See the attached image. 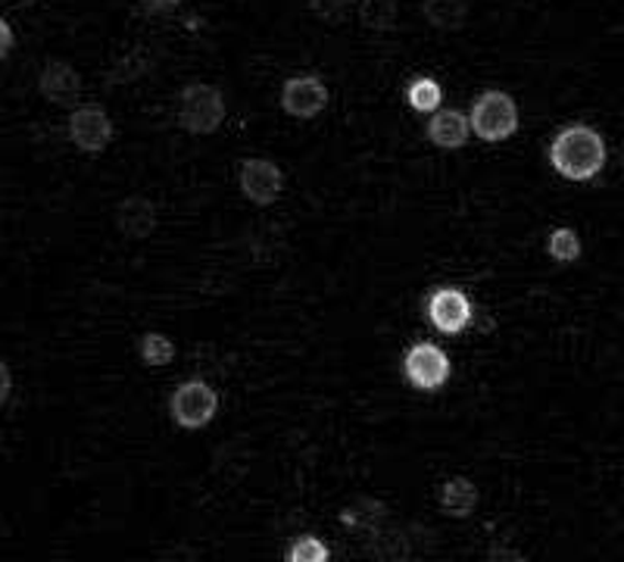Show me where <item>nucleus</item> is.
I'll return each instance as SVG.
<instances>
[{
  "instance_id": "f257e3e1",
  "label": "nucleus",
  "mask_w": 624,
  "mask_h": 562,
  "mask_svg": "<svg viewBox=\"0 0 624 562\" xmlns=\"http://www.w3.org/2000/svg\"><path fill=\"white\" fill-rule=\"evenodd\" d=\"M549 163L568 181H590L605 166L603 135L584 122L566 125L549 144Z\"/></svg>"
},
{
  "instance_id": "f03ea898",
  "label": "nucleus",
  "mask_w": 624,
  "mask_h": 562,
  "mask_svg": "<svg viewBox=\"0 0 624 562\" xmlns=\"http://www.w3.org/2000/svg\"><path fill=\"white\" fill-rule=\"evenodd\" d=\"M225 113H229L225 95L215 85L194 81L178 95V125L188 135H213L225 122Z\"/></svg>"
},
{
  "instance_id": "7ed1b4c3",
  "label": "nucleus",
  "mask_w": 624,
  "mask_h": 562,
  "mask_svg": "<svg viewBox=\"0 0 624 562\" xmlns=\"http://www.w3.org/2000/svg\"><path fill=\"white\" fill-rule=\"evenodd\" d=\"M471 132L481 141H506L519 132V103L506 91H484L471 107Z\"/></svg>"
},
{
  "instance_id": "20e7f679",
  "label": "nucleus",
  "mask_w": 624,
  "mask_h": 562,
  "mask_svg": "<svg viewBox=\"0 0 624 562\" xmlns=\"http://www.w3.org/2000/svg\"><path fill=\"white\" fill-rule=\"evenodd\" d=\"M215 409H219V397L207 382H185L169 400V412L176 426L185 431H200L210 426L215 419Z\"/></svg>"
},
{
  "instance_id": "39448f33",
  "label": "nucleus",
  "mask_w": 624,
  "mask_h": 562,
  "mask_svg": "<svg viewBox=\"0 0 624 562\" xmlns=\"http://www.w3.org/2000/svg\"><path fill=\"white\" fill-rule=\"evenodd\" d=\"M69 141L76 144L81 154H103L110 147V141H113V122L107 117V110L94 107V103L76 107L73 117H69Z\"/></svg>"
},
{
  "instance_id": "423d86ee",
  "label": "nucleus",
  "mask_w": 624,
  "mask_h": 562,
  "mask_svg": "<svg viewBox=\"0 0 624 562\" xmlns=\"http://www.w3.org/2000/svg\"><path fill=\"white\" fill-rule=\"evenodd\" d=\"M403 372L415 388L437 390L449 382V356L437 344H415L403 360Z\"/></svg>"
},
{
  "instance_id": "0eeeda50",
  "label": "nucleus",
  "mask_w": 624,
  "mask_h": 562,
  "mask_svg": "<svg viewBox=\"0 0 624 562\" xmlns=\"http://www.w3.org/2000/svg\"><path fill=\"white\" fill-rule=\"evenodd\" d=\"M285 191V173L272 159H244L241 163V195L256 207H269Z\"/></svg>"
},
{
  "instance_id": "6e6552de",
  "label": "nucleus",
  "mask_w": 624,
  "mask_h": 562,
  "mask_svg": "<svg viewBox=\"0 0 624 562\" xmlns=\"http://www.w3.org/2000/svg\"><path fill=\"white\" fill-rule=\"evenodd\" d=\"M281 107L293 119H315L328 107V88L319 76H293L281 88Z\"/></svg>"
},
{
  "instance_id": "1a4fd4ad",
  "label": "nucleus",
  "mask_w": 624,
  "mask_h": 562,
  "mask_svg": "<svg viewBox=\"0 0 624 562\" xmlns=\"http://www.w3.org/2000/svg\"><path fill=\"white\" fill-rule=\"evenodd\" d=\"M431 326L444 334H459L471 322V300L456 288H437L428 300Z\"/></svg>"
},
{
  "instance_id": "9d476101",
  "label": "nucleus",
  "mask_w": 624,
  "mask_h": 562,
  "mask_svg": "<svg viewBox=\"0 0 624 562\" xmlns=\"http://www.w3.org/2000/svg\"><path fill=\"white\" fill-rule=\"evenodd\" d=\"M38 91L41 98L57 103V107H73L81 95V76H78L76 66L63 63V59H54L41 69L38 78Z\"/></svg>"
},
{
  "instance_id": "9b49d317",
  "label": "nucleus",
  "mask_w": 624,
  "mask_h": 562,
  "mask_svg": "<svg viewBox=\"0 0 624 562\" xmlns=\"http://www.w3.org/2000/svg\"><path fill=\"white\" fill-rule=\"evenodd\" d=\"M471 135V119L459 110H437L428 122V137L434 147L441 151H459L466 147Z\"/></svg>"
},
{
  "instance_id": "f8f14e48",
  "label": "nucleus",
  "mask_w": 624,
  "mask_h": 562,
  "mask_svg": "<svg viewBox=\"0 0 624 562\" xmlns=\"http://www.w3.org/2000/svg\"><path fill=\"white\" fill-rule=\"evenodd\" d=\"M156 222H159V216H156V203L154 200H147V197H129V200H122L116 210V225L119 232L129 234V238H151L156 232Z\"/></svg>"
},
{
  "instance_id": "ddd939ff",
  "label": "nucleus",
  "mask_w": 624,
  "mask_h": 562,
  "mask_svg": "<svg viewBox=\"0 0 624 562\" xmlns=\"http://www.w3.org/2000/svg\"><path fill=\"white\" fill-rule=\"evenodd\" d=\"M437 500H441V513H444V516L466 519V516L475 513V506H478V487L471 485L468 478H463V475H456V478L444 482Z\"/></svg>"
},
{
  "instance_id": "4468645a",
  "label": "nucleus",
  "mask_w": 624,
  "mask_h": 562,
  "mask_svg": "<svg viewBox=\"0 0 624 562\" xmlns=\"http://www.w3.org/2000/svg\"><path fill=\"white\" fill-rule=\"evenodd\" d=\"M422 13H425L431 29H437V32H459L468 20V3L466 0H425Z\"/></svg>"
},
{
  "instance_id": "2eb2a0df",
  "label": "nucleus",
  "mask_w": 624,
  "mask_h": 562,
  "mask_svg": "<svg viewBox=\"0 0 624 562\" xmlns=\"http://www.w3.org/2000/svg\"><path fill=\"white\" fill-rule=\"evenodd\" d=\"M385 516H388V506L381 504V500L363 497V500H356V504L347 506L341 513V525L347 531H375L378 525L385 522Z\"/></svg>"
},
{
  "instance_id": "dca6fc26",
  "label": "nucleus",
  "mask_w": 624,
  "mask_h": 562,
  "mask_svg": "<svg viewBox=\"0 0 624 562\" xmlns=\"http://www.w3.org/2000/svg\"><path fill=\"white\" fill-rule=\"evenodd\" d=\"M363 29L369 32H390L397 25V0H359L356 7Z\"/></svg>"
},
{
  "instance_id": "f3484780",
  "label": "nucleus",
  "mask_w": 624,
  "mask_h": 562,
  "mask_svg": "<svg viewBox=\"0 0 624 562\" xmlns=\"http://www.w3.org/2000/svg\"><path fill=\"white\" fill-rule=\"evenodd\" d=\"M137 353H141V360L147 363V366H169V363H176V344L166 338V334H159V331H147L144 338H141V344H137Z\"/></svg>"
},
{
  "instance_id": "a211bd4d",
  "label": "nucleus",
  "mask_w": 624,
  "mask_h": 562,
  "mask_svg": "<svg viewBox=\"0 0 624 562\" xmlns=\"http://www.w3.org/2000/svg\"><path fill=\"white\" fill-rule=\"evenodd\" d=\"M406 100H410V107L415 113H437L444 95H441V85L434 78H415L410 88H406Z\"/></svg>"
},
{
  "instance_id": "6ab92c4d",
  "label": "nucleus",
  "mask_w": 624,
  "mask_h": 562,
  "mask_svg": "<svg viewBox=\"0 0 624 562\" xmlns=\"http://www.w3.org/2000/svg\"><path fill=\"white\" fill-rule=\"evenodd\" d=\"M546 251L559 263H575L581 256V238L571 232V229H556V232L549 234V241H546Z\"/></svg>"
},
{
  "instance_id": "aec40b11",
  "label": "nucleus",
  "mask_w": 624,
  "mask_h": 562,
  "mask_svg": "<svg viewBox=\"0 0 624 562\" xmlns=\"http://www.w3.org/2000/svg\"><path fill=\"white\" fill-rule=\"evenodd\" d=\"M285 560L288 562H328L332 560V550H328V543L319 541V538H297L291 543V550L285 553Z\"/></svg>"
},
{
  "instance_id": "412c9836",
  "label": "nucleus",
  "mask_w": 624,
  "mask_h": 562,
  "mask_svg": "<svg viewBox=\"0 0 624 562\" xmlns=\"http://www.w3.org/2000/svg\"><path fill=\"white\" fill-rule=\"evenodd\" d=\"M353 7H359L356 0H310L312 16L325 25H341L347 22V16L353 13Z\"/></svg>"
},
{
  "instance_id": "4be33fe9",
  "label": "nucleus",
  "mask_w": 624,
  "mask_h": 562,
  "mask_svg": "<svg viewBox=\"0 0 624 562\" xmlns=\"http://www.w3.org/2000/svg\"><path fill=\"white\" fill-rule=\"evenodd\" d=\"M10 54H13V25L0 22V57L7 59Z\"/></svg>"
},
{
  "instance_id": "5701e85b",
  "label": "nucleus",
  "mask_w": 624,
  "mask_h": 562,
  "mask_svg": "<svg viewBox=\"0 0 624 562\" xmlns=\"http://www.w3.org/2000/svg\"><path fill=\"white\" fill-rule=\"evenodd\" d=\"M10 390H13V372L3 363V366H0V404L10 400Z\"/></svg>"
},
{
  "instance_id": "b1692460",
  "label": "nucleus",
  "mask_w": 624,
  "mask_h": 562,
  "mask_svg": "<svg viewBox=\"0 0 624 562\" xmlns=\"http://www.w3.org/2000/svg\"><path fill=\"white\" fill-rule=\"evenodd\" d=\"M147 10H154V13H163V10H172V7H178L181 0H141Z\"/></svg>"
}]
</instances>
